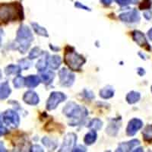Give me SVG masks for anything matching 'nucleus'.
Here are the masks:
<instances>
[{
	"mask_svg": "<svg viewBox=\"0 0 152 152\" xmlns=\"http://www.w3.org/2000/svg\"><path fill=\"white\" fill-rule=\"evenodd\" d=\"M134 1H135V2H136V1H138V0H134Z\"/></svg>",
	"mask_w": 152,
	"mask_h": 152,
	"instance_id": "obj_43",
	"label": "nucleus"
},
{
	"mask_svg": "<svg viewBox=\"0 0 152 152\" xmlns=\"http://www.w3.org/2000/svg\"><path fill=\"white\" fill-rule=\"evenodd\" d=\"M2 78V73H1V71H0V78Z\"/></svg>",
	"mask_w": 152,
	"mask_h": 152,
	"instance_id": "obj_42",
	"label": "nucleus"
},
{
	"mask_svg": "<svg viewBox=\"0 0 152 152\" xmlns=\"http://www.w3.org/2000/svg\"><path fill=\"white\" fill-rule=\"evenodd\" d=\"M143 15H144V17L145 18L147 19V20H150V19L151 18V16H152L151 11L148 10L147 12H145V13H144Z\"/></svg>",
	"mask_w": 152,
	"mask_h": 152,
	"instance_id": "obj_32",
	"label": "nucleus"
},
{
	"mask_svg": "<svg viewBox=\"0 0 152 152\" xmlns=\"http://www.w3.org/2000/svg\"><path fill=\"white\" fill-rule=\"evenodd\" d=\"M23 100L26 104L30 105H37L40 101L38 95L34 91H31L25 93Z\"/></svg>",
	"mask_w": 152,
	"mask_h": 152,
	"instance_id": "obj_12",
	"label": "nucleus"
},
{
	"mask_svg": "<svg viewBox=\"0 0 152 152\" xmlns=\"http://www.w3.org/2000/svg\"><path fill=\"white\" fill-rule=\"evenodd\" d=\"M139 143H140L139 141L137 139H133L130 142H124L119 145L116 151H130L135 146L139 145Z\"/></svg>",
	"mask_w": 152,
	"mask_h": 152,
	"instance_id": "obj_13",
	"label": "nucleus"
},
{
	"mask_svg": "<svg viewBox=\"0 0 152 152\" xmlns=\"http://www.w3.org/2000/svg\"><path fill=\"white\" fill-rule=\"evenodd\" d=\"M40 78L37 75H30L25 78V85L30 88H35L40 84Z\"/></svg>",
	"mask_w": 152,
	"mask_h": 152,
	"instance_id": "obj_15",
	"label": "nucleus"
},
{
	"mask_svg": "<svg viewBox=\"0 0 152 152\" xmlns=\"http://www.w3.org/2000/svg\"><path fill=\"white\" fill-rule=\"evenodd\" d=\"M97 139V133L94 130H92V131L89 132L85 135V142L87 145H92L94 142L96 141Z\"/></svg>",
	"mask_w": 152,
	"mask_h": 152,
	"instance_id": "obj_20",
	"label": "nucleus"
},
{
	"mask_svg": "<svg viewBox=\"0 0 152 152\" xmlns=\"http://www.w3.org/2000/svg\"><path fill=\"white\" fill-rule=\"evenodd\" d=\"M75 6L77 8H80V9H84L85 10L90 11V9H89V8H88L87 6H85L84 5H81L80 2H75Z\"/></svg>",
	"mask_w": 152,
	"mask_h": 152,
	"instance_id": "obj_33",
	"label": "nucleus"
},
{
	"mask_svg": "<svg viewBox=\"0 0 152 152\" xmlns=\"http://www.w3.org/2000/svg\"><path fill=\"white\" fill-rule=\"evenodd\" d=\"M143 138L148 142H152V125H148L143 130Z\"/></svg>",
	"mask_w": 152,
	"mask_h": 152,
	"instance_id": "obj_19",
	"label": "nucleus"
},
{
	"mask_svg": "<svg viewBox=\"0 0 152 152\" xmlns=\"http://www.w3.org/2000/svg\"><path fill=\"white\" fill-rule=\"evenodd\" d=\"M48 64L53 69H57L61 65V59L58 56H53L48 59Z\"/></svg>",
	"mask_w": 152,
	"mask_h": 152,
	"instance_id": "obj_17",
	"label": "nucleus"
},
{
	"mask_svg": "<svg viewBox=\"0 0 152 152\" xmlns=\"http://www.w3.org/2000/svg\"><path fill=\"white\" fill-rule=\"evenodd\" d=\"M32 151H43V149L40 147V146H38V145H34L33 148H32Z\"/></svg>",
	"mask_w": 152,
	"mask_h": 152,
	"instance_id": "obj_34",
	"label": "nucleus"
},
{
	"mask_svg": "<svg viewBox=\"0 0 152 152\" xmlns=\"http://www.w3.org/2000/svg\"><path fill=\"white\" fill-rule=\"evenodd\" d=\"M132 37L133 40H135L137 43L138 46H140L141 47H144L146 50H151V47L149 45V43H148L146 38H145V35L138 31H133L132 33Z\"/></svg>",
	"mask_w": 152,
	"mask_h": 152,
	"instance_id": "obj_11",
	"label": "nucleus"
},
{
	"mask_svg": "<svg viewBox=\"0 0 152 152\" xmlns=\"http://www.w3.org/2000/svg\"><path fill=\"white\" fill-rule=\"evenodd\" d=\"M140 94L138 93V92L131 91L130 93L128 94V95H127L126 100H127V102H128L129 104H132L138 102V100H139V99H140Z\"/></svg>",
	"mask_w": 152,
	"mask_h": 152,
	"instance_id": "obj_18",
	"label": "nucleus"
},
{
	"mask_svg": "<svg viewBox=\"0 0 152 152\" xmlns=\"http://www.w3.org/2000/svg\"><path fill=\"white\" fill-rule=\"evenodd\" d=\"M151 91H152V87H151Z\"/></svg>",
	"mask_w": 152,
	"mask_h": 152,
	"instance_id": "obj_44",
	"label": "nucleus"
},
{
	"mask_svg": "<svg viewBox=\"0 0 152 152\" xmlns=\"http://www.w3.org/2000/svg\"><path fill=\"white\" fill-rule=\"evenodd\" d=\"M120 120L119 119H113L111 123H110L108 127L107 128V132L110 135H116L117 134L118 129L120 127Z\"/></svg>",
	"mask_w": 152,
	"mask_h": 152,
	"instance_id": "obj_14",
	"label": "nucleus"
},
{
	"mask_svg": "<svg viewBox=\"0 0 152 152\" xmlns=\"http://www.w3.org/2000/svg\"><path fill=\"white\" fill-rule=\"evenodd\" d=\"M143 151V149L140 148H138L137 150H135V151Z\"/></svg>",
	"mask_w": 152,
	"mask_h": 152,
	"instance_id": "obj_41",
	"label": "nucleus"
},
{
	"mask_svg": "<svg viewBox=\"0 0 152 152\" xmlns=\"http://www.w3.org/2000/svg\"><path fill=\"white\" fill-rule=\"evenodd\" d=\"M86 151L85 150V148L80 146L78 148H75V149H74L73 151Z\"/></svg>",
	"mask_w": 152,
	"mask_h": 152,
	"instance_id": "obj_37",
	"label": "nucleus"
},
{
	"mask_svg": "<svg viewBox=\"0 0 152 152\" xmlns=\"http://www.w3.org/2000/svg\"><path fill=\"white\" fill-rule=\"evenodd\" d=\"M42 142H43V145H46L47 148H52V149H54L55 148V147L54 146H53V142H51V140L50 139H49V138H43V140H42Z\"/></svg>",
	"mask_w": 152,
	"mask_h": 152,
	"instance_id": "obj_30",
	"label": "nucleus"
},
{
	"mask_svg": "<svg viewBox=\"0 0 152 152\" xmlns=\"http://www.w3.org/2000/svg\"><path fill=\"white\" fill-rule=\"evenodd\" d=\"M114 91L113 88L110 87H107V88H103L102 90L100 91V96L104 99L110 98L113 96Z\"/></svg>",
	"mask_w": 152,
	"mask_h": 152,
	"instance_id": "obj_21",
	"label": "nucleus"
},
{
	"mask_svg": "<svg viewBox=\"0 0 152 152\" xmlns=\"http://www.w3.org/2000/svg\"><path fill=\"white\" fill-rule=\"evenodd\" d=\"M138 75H139L142 76L143 75H145V70H144V69H142V68H138Z\"/></svg>",
	"mask_w": 152,
	"mask_h": 152,
	"instance_id": "obj_38",
	"label": "nucleus"
},
{
	"mask_svg": "<svg viewBox=\"0 0 152 152\" xmlns=\"http://www.w3.org/2000/svg\"><path fill=\"white\" fill-rule=\"evenodd\" d=\"M116 1L119 5H122V6L128 5L129 4H130L132 2V0H116Z\"/></svg>",
	"mask_w": 152,
	"mask_h": 152,
	"instance_id": "obj_31",
	"label": "nucleus"
},
{
	"mask_svg": "<svg viewBox=\"0 0 152 152\" xmlns=\"http://www.w3.org/2000/svg\"><path fill=\"white\" fill-rule=\"evenodd\" d=\"M66 97L64 94L61 92H53L50 94L47 103V108L49 110L55 109L60 103L66 100Z\"/></svg>",
	"mask_w": 152,
	"mask_h": 152,
	"instance_id": "obj_6",
	"label": "nucleus"
},
{
	"mask_svg": "<svg viewBox=\"0 0 152 152\" xmlns=\"http://www.w3.org/2000/svg\"><path fill=\"white\" fill-rule=\"evenodd\" d=\"M65 62L72 70L78 71L81 66L85 62V59L82 56L75 51H66L65 54Z\"/></svg>",
	"mask_w": 152,
	"mask_h": 152,
	"instance_id": "obj_3",
	"label": "nucleus"
},
{
	"mask_svg": "<svg viewBox=\"0 0 152 152\" xmlns=\"http://www.w3.org/2000/svg\"><path fill=\"white\" fill-rule=\"evenodd\" d=\"M84 108H81L79 106L76 105L74 103H69L63 110V112L66 116L71 118H78L83 117L84 115H86L87 113H84Z\"/></svg>",
	"mask_w": 152,
	"mask_h": 152,
	"instance_id": "obj_4",
	"label": "nucleus"
},
{
	"mask_svg": "<svg viewBox=\"0 0 152 152\" xmlns=\"http://www.w3.org/2000/svg\"><path fill=\"white\" fill-rule=\"evenodd\" d=\"M76 140H77V138L75 134L73 133L68 134L65 138L64 142H63V144L59 151H69L72 150L75 145Z\"/></svg>",
	"mask_w": 152,
	"mask_h": 152,
	"instance_id": "obj_9",
	"label": "nucleus"
},
{
	"mask_svg": "<svg viewBox=\"0 0 152 152\" xmlns=\"http://www.w3.org/2000/svg\"><path fill=\"white\" fill-rule=\"evenodd\" d=\"M119 18L121 21L127 23L138 22L140 20V16L136 9H132L130 12H125V13L119 15Z\"/></svg>",
	"mask_w": 152,
	"mask_h": 152,
	"instance_id": "obj_8",
	"label": "nucleus"
},
{
	"mask_svg": "<svg viewBox=\"0 0 152 152\" xmlns=\"http://www.w3.org/2000/svg\"><path fill=\"white\" fill-rule=\"evenodd\" d=\"M148 36L149 39L151 40H152V28H151L148 32Z\"/></svg>",
	"mask_w": 152,
	"mask_h": 152,
	"instance_id": "obj_39",
	"label": "nucleus"
},
{
	"mask_svg": "<svg viewBox=\"0 0 152 152\" xmlns=\"http://www.w3.org/2000/svg\"><path fill=\"white\" fill-rule=\"evenodd\" d=\"M47 55V53H44V56L42 57L41 59H40V61L37 62V69L39 71H43V70H45L46 68H47V63H48V59L46 57Z\"/></svg>",
	"mask_w": 152,
	"mask_h": 152,
	"instance_id": "obj_22",
	"label": "nucleus"
},
{
	"mask_svg": "<svg viewBox=\"0 0 152 152\" xmlns=\"http://www.w3.org/2000/svg\"><path fill=\"white\" fill-rule=\"evenodd\" d=\"M3 122L6 126H9L10 128H16L19 125V116L17 113L9 110L3 114Z\"/></svg>",
	"mask_w": 152,
	"mask_h": 152,
	"instance_id": "obj_5",
	"label": "nucleus"
},
{
	"mask_svg": "<svg viewBox=\"0 0 152 152\" xmlns=\"http://www.w3.org/2000/svg\"><path fill=\"white\" fill-rule=\"evenodd\" d=\"M41 50H40V48L38 47H35L34 49L31 50V52L29 54V58L31 59H35V58H37L38 56H40L41 55Z\"/></svg>",
	"mask_w": 152,
	"mask_h": 152,
	"instance_id": "obj_28",
	"label": "nucleus"
},
{
	"mask_svg": "<svg viewBox=\"0 0 152 152\" xmlns=\"http://www.w3.org/2000/svg\"><path fill=\"white\" fill-rule=\"evenodd\" d=\"M0 151H6L2 142H0Z\"/></svg>",
	"mask_w": 152,
	"mask_h": 152,
	"instance_id": "obj_40",
	"label": "nucleus"
},
{
	"mask_svg": "<svg viewBox=\"0 0 152 152\" xmlns=\"http://www.w3.org/2000/svg\"><path fill=\"white\" fill-rule=\"evenodd\" d=\"M22 7L18 2L0 5V21L2 22L22 19Z\"/></svg>",
	"mask_w": 152,
	"mask_h": 152,
	"instance_id": "obj_1",
	"label": "nucleus"
},
{
	"mask_svg": "<svg viewBox=\"0 0 152 152\" xmlns=\"http://www.w3.org/2000/svg\"><path fill=\"white\" fill-rule=\"evenodd\" d=\"M54 73L50 71H47L45 73H43L42 74L41 77H42V80L45 84L48 85V84H50L52 82L53 79L54 78Z\"/></svg>",
	"mask_w": 152,
	"mask_h": 152,
	"instance_id": "obj_23",
	"label": "nucleus"
},
{
	"mask_svg": "<svg viewBox=\"0 0 152 152\" xmlns=\"http://www.w3.org/2000/svg\"><path fill=\"white\" fill-rule=\"evenodd\" d=\"M21 67H19V66H14V65L9 66L6 69H5V73L7 75L18 74V73L21 72Z\"/></svg>",
	"mask_w": 152,
	"mask_h": 152,
	"instance_id": "obj_25",
	"label": "nucleus"
},
{
	"mask_svg": "<svg viewBox=\"0 0 152 152\" xmlns=\"http://www.w3.org/2000/svg\"><path fill=\"white\" fill-rule=\"evenodd\" d=\"M103 123L98 119H94L90 122L88 127L91 129H93L94 130H98L102 127Z\"/></svg>",
	"mask_w": 152,
	"mask_h": 152,
	"instance_id": "obj_26",
	"label": "nucleus"
},
{
	"mask_svg": "<svg viewBox=\"0 0 152 152\" xmlns=\"http://www.w3.org/2000/svg\"><path fill=\"white\" fill-rule=\"evenodd\" d=\"M7 133V129L4 127H0V135H5Z\"/></svg>",
	"mask_w": 152,
	"mask_h": 152,
	"instance_id": "obj_35",
	"label": "nucleus"
},
{
	"mask_svg": "<svg viewBox=\"0 0 152 152\" xmlns=\"http://www.w3.org/2000/svg\"><path fill=\"white\" fill-rule=\"evenodd\" d=\"M100 1H101V2H102L103 4H104V5H110L113 2V0H100Z\"/></svg>",
	"mask_w": 152,
	"mask_h": 152,
	"instance_id": "obj_36",
	"label": "nucleus"
},
{
	"mask_svg": "<svg viewBox=\"0 0 152 152\" xmlns=\"http://www.w3.org/2000/svg\"><path fill=\"white\" fill-rule=\"evenodd\" d=\"M11 94V89L7 82L0 84V99L7 98Z\"/></svg>",
	"mask_w": 152,
	"mask_h": 152,
	"instance_id": "obj_16",
	"label": "nucleus"
},
{
	"mask_svg": "<svg viewBox=\"0 0 152 152\" xmlns=\"http://www.w3.org/2000/svg\"><path fill=\"white\" fill-rule=\"evenodd\" d=\"M33 35L29 28L25 25L20 27L18 31L17 42L19 43V50L22 53H25L30 47L31 41L33 40Z\"/></svg>",
	"mask_w": 152,
	"mask_h": 152,
	"instance_id": "obj_2",
	"label": "nucleus"
},
{
	"mask_svg": "<svg viewBox=\"0 0 152 152\" xmlns=\"http://www.w3.org/2000/svg\"><path fill=\"white\" fill-rule=\"evenodd\" d=\"M142 126H143V123L142 120H140L139 119H132L129 123L127 129H126L127 135L129 136L135 135V133L142 128Z\"/></svg>",
	"mask_w": 152,
	"mask_h": 152,
	"instance_id": "obj_10",
	"label": "nucleus"
},
{
	"mask_svg": "<svg viewBox=\"0 0 152 152\" xmlns=\"http://www.w3.org/2000/svg\"><path fill=\"white\" fill-rule=\"evenodd\" d=\"M24 85H25V78H23L22 76L18 75L14 79V85L15 88H21L24 86Z\"/></svg>",
	"mask_w": 152,
	"mask_h": 152,
	"instance_id": "obj_27",
	"label": "nucleus"
},
{
	"mask_svg": "<svg viewBox=\"0 0 152 152\" xmlns=\"http://www.w3.org/2000/svg\"><path fill=\"white\" fill-rule=\"evenodd\" d=\"M151 6V0H143L139 5V9L142 10L149 9Z\"/></svg>",
	"mask_w": 152,
	"mask_h": 152,
	"instance_id": "obj_29",
	"label": "nucleus"
},
{
	"mask_svg": "<svg viewBox=\"0 0 152 152\" xmlns=\"http://www.w3.org/2000/svg\"><path fill=\"white\" fill-rule=\"evenodd\" d=\"M31 25L33 26L34 30L37 34L44 37H48V34H47V31H46V29L40 27L39 24H36V23H31Z\"/></svg>",
	"mask_w": 152,
	"mask_h": 152,
	"instance_id": "obj_24",
	"label": "nucleus"
},
{
	"mask_svg": "<svg viewBox=\"0 0 152 152\" xmlns=\"http://www.w3.org/2000/svg\"><path fill=\"white\" fill-rule=\"evenodd\" d=\"M59 75L61 85L63 86H71L75 81V75L64 68L59 72Z\"/></svg>",
	"mask_w": 152,
	"mask_h": 152,
	"instance_id": "obj_7",
	"label": "nucleus"
}]
</instances>
